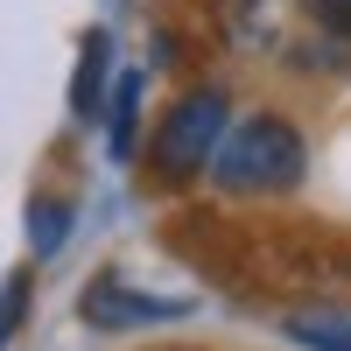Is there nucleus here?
<instances>
[{
    "instance_id": "nucleus-3",
    "label": "nucleus",
    "mask_w": 351,
    "mask_h": 351,
    "mask_svg": "<svg viewBox=\"0 0 351 351\" xmlns=\"http://www.w3.org/2000/svg\"><path fill=\"white\" fill-rule=\"evenodd\" d=\"M77 316L92 330H106V337H134V330H155V324H183L190 295H148V288H134L127 274H99L77 295Z\"/></svg>"
},
{
    "instance_id": "nucleus-5",
    "label": "nucleus",
    "mask_w": 351,
    "mask_h": 351,
    "mask_svg": "<svg viewBox=\"0 0 351 351\" xmlns=\"http://www.w3.org/2000/svg\"><path fill=\"white\" fill-rule=\"evenodd\" d=\"M71 225H77V211H71V197H36V204H28V246H36V260H49V253H64V239H71Z\"/></svg>"
},
{
    "instance_id": "nucleus-1",
    "label": "nucleus",
    "mask_w": 351,
    "mask_h": 351,
    "mask_svg": "<svg viewBox=\"0 0 351 351\" xmlns=\"http://www.w3.org/2000/svg\"><path fill=\"white\" fill-rule=\"evenodd\" d=\"M309 169V141L281 112H246L239 127H225L211 155V183L225 197H288Z\"/></svg>"
},
{
    "instance_id": "nucleus-6",
    "label": "nucleus",
    "mask_w": 351,
    "mask_h": 351,
    "mask_svg": "<svg viewBox=\"0 0 351 351\" xmlns=\"http://www.w3.org/2000/svg\"><path fill=\"white\" fill-rule=\"evenodd\" d=\"M134 134H141V77L127 71L120 84H112V127H106L112 162H127V155H134Z\"/></svg>"
},
{
    "instance_id": "nucleus-8",
    "label": "nucleus",
    "mask_w": 351,
    "mask_h": 351,
    "mask_svg": "<svg viewBox=\"0 0 351 351\" xmlns=\"http://www.w3.org/2000/svg\"><path fill=\"white\" fill-rule=\"evenodd\" d=\"M28 295H36V281H28V274H8V281H0V351H8V337L28 324Z\"/></svg>"
},
{
    "instance_id": "nucleus-9",
    "label": "nucleus",
    "mask_w": 351,
    "mask_h": 351,
    "mask_svg": "<svg viewBox=\"0 0 351 351\" xmlns=\"http://www.w3.org/2000/svg\"><path fill=\"white\" fill-rule=\"evenodd\" d=\"M309 14L330 28V36H344L351 43V0H309Z\"/></svg>"
},
{
    "instance_id": "nucleus-4",
    "label": "nucleus",
    "mask_w": 351,
    "mask_h": 351,
    "mask_svg": "<svg viewBox=\"0 0 351 351\" xmlns=\"http://www.w3.org/2000/svg\"><path fill=\"white\" fill-rule=\"evenodd\" d=\"M288 337H295L302 351H351V309L324 302V309H288Z\"/></svg>"
},
{
    "instance_id": "nucleus-2",
    "label": "nucleus",
    "mask_w": 351,
    "mask_h": 351,
    "mask_svg": "<svg viewBox=\"0 0 351 351\" xmlns=\"http://www.w3.org/2000/svg\"><path fill=\"white\" fill-rule=\"evenodd\" d=\"M225 112H232V99H225V84H197V92H183L169 112H162V127H155V148H148V169L162 176V183L176 190V183H197L204 169H211V155H218V141H225Z\"/></svg>"
},
{
    "instance_id": "nucleus-7",
    "label": "nucleus",
    "mask_w": 351,
    "mask_h": 351,
    "mask_svg": "<svg viewBox=\"0 0 351 351\" xmlns=\"http://www.w3.org/2000/svg\"><path fill=\"white\" fill-rule=\"evenodd\" d=\"M99 84H106V36H84L77 84H71V106H77V120H99Z\"/></svg>"
}]
</instances>
